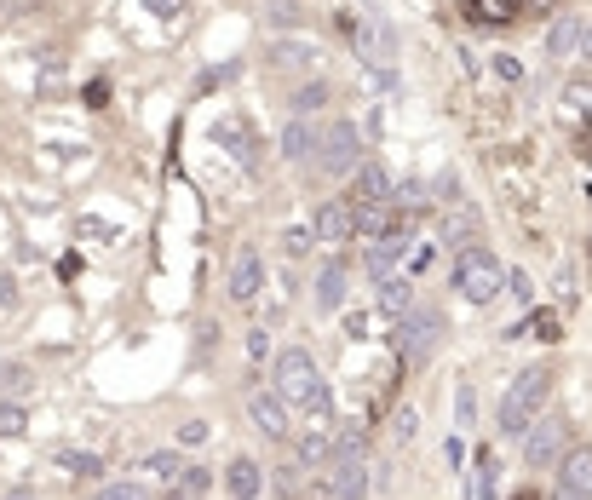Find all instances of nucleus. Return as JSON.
I'll return each mask as SVG.
<instances>
[{"mask_svg":"<svg viewBox=\"0 0 592 500\" xmlns=\"http://www.w3.org/2000/svg\"><path fill=\"white\" fill-rule=\"evenodd\" d=\"M547 391H552V380H547V368H529V374H518L512 380V391L501 397V432L506 437H524L529 426H535V414H541V403H547Z\"/></svg>","mask_w":592,"mask_h":500,"instance_id":"obj_1","label":"nucleus"},{"mask_svg":"<svg viewBox=\"0 0 592 500\" xmlns=\"http://www.w3.org/2000/svg\"><path fill=\"white\" fill-rule=\"evenodd\" d=\"M276 397H282V403H294V409L328 397V386H322V374H317V363H311V351H305V345L276 357Z\"/></svg>","mask_w":592,"mask_h":500,"instance_id":"obj_2","label":"nucleus"},{"mask_svg":"<svg viewBox=\"0 0 592 500\" xmlns=\"http://www.w3.org/2000/svg\"><path fill=\"white\" fill-rule=\"evenodd\" d=\"M501 282H506V271H501V259H495V253L466 248V253L455 259V288L472 299V305H495Z\"/></svg>","mask_w":592,"mask_h":500,"instance_id":"obj_3","label":"nucleus"},{"mask_svg":"<svg viewBox=\"0 0 592 500\" xmlns=\"http://www.w3.org/2000/svg\"><path fill=\"white\" fill-rule=\"evenodd\" d=\"M357 156H363V133H357L351 121H328V133H322V144H317V167L328 179H345V173L357 167Z\"/></svg>","mask_w":592,"mask_h":500,"instance_id":"obj_4","label":"nucleus"},{"mask_svg":"<svg viewBox=\"0 0 592 500\" xmlns=\"http://www.w3.org/2000/svg\"><path fill=\"white\" fill-rule=\"evenodd\" d=\"M437 340H443V322L432 317V311H420V305H409L403 317H397V345L409 351V357H432Z\"/></svg>","mask_w":592,"mask_h":500,"instance_id":"obj_5","label":"nucleus"},{"mask_svg":"<svg viewBox=\"0 0 592 500\" xmlns=\"http://www.w3.org/2000/svg\"><path fill=\"white\" fill-rule=\"evenodd\" d=\"M587 489H592V455H587V443H581L570 455H558V495L587 500Z\"/></svg>","mask_w":592,"mask_h":500,"instance_id":"obj_6","label":"nucleus"},{"mask_svg":"<svg viewBox=\"0 0 592 500\" xmlns=\"http://www.w3.org/2000/svg\"><path fill=\"white\" fill-rule=\"evenodd\" d=\"M259 288H265V265H259V253L253 248H242L236 253V265H230V299L248 305V299H259Z\"/></svg>","mask_w":592,"mask_h":500,"instance_id":"obj_7","label":"nucleus"},{"mask_svg":"<svg viewBox=\"0 0 592 500\" xmlns=\"http://www.w3.org/2000/svg\"><path fill=\"white\" fill-rule=\"evenodd\" d=\"M248 420H253L265 437H288V403H282L276 391H259V397H248Z\"/></svg>","mask_w":592,"mask_h":500,"instance_id":"obj_8","label":"nucleus"},{"mask_svg":"<svg viewBox=\"0 0 592 500\" xmlns=\"http://www.w3.org/2000/svg\"><path fill=\"white\" fill-rule=\"evenodd\" d=\"M529 443H524V455H529V466L541 472V466H552V460L564 455V426L558 420H547V426H529Z\"/></svg>","mask_w":592,"mask_h":500,"instance_id":"obj_9","label":"nucleus"},{"mask_svg":"<svg viewBox=\"0 0 592 500\" xmlns=\"http://www.w3.org/2000/svg\"><path fill=\"white\" fill-rule=\"evenodd\" d=\"M397 196V184H391L386 167H357V179H351V202H391Z\"/></svg>","mask_w":592,"mask_h":500,"instance_id":"obj_10","label":"nucleus"},{"mask_svg":"<svg viewBox=\"0 0 592 500\" xmlns=\"http://www.w3.org/2000/svg\"><path fill=\"white\" fill-rule=\"evenodd\" d=\"M225 489H230L236 500H253V495H259V489H265V472H259V460H248V455H236V460H230Z\"/></svg>","mask_w":592,"mask_h":500,"instance_id":"obj_11","label":"nucleus"},{"mask_svg":"<svg viewBox=\"0 0 592 500\" xmlns=\"http://www.w3.org/2000/svg\"><path fill=\"white\" fill-rule=\"evenodd\" d=\"M282 156L294 161V167L317 156V121H305V115H299V121H288V133H282Z\"/></svg>","mask_w":592,"mask_h":500,"instance_id":"obj_12","label":"nucleus"},{"mask_svg":"<svg viewBox=\"0 0 592 500\" xmlns=\"http://www.w3.org/2000/svg\"><path fill=\"white\" fill-rule=\"evenodd\" d=\"M317 236H328V242H345L351 236V207L345 202H328V207H317Z\"/></svg>","mask_w":592,"mask_h":500,"instance_id":"obj_13","label":"nucleus"},{"mask_svg":"<svg viewBox=\"0 0 592 500\" xmlns=\"http://www.w3.org/2000/svg\"><path fill=\"white\" fill-rule=\"evenodd\" d=\"M340 305H345V265L334 259V265L317 276V311H340Z\"/></svg>","mask_w":592,"mask_h":500,"instance_id":"obj_14","label":"nucleus"},{"mask_svg":"<svg viewBox=\"0 0 592 500\" xmlns=\"http://www.w3.org/2000/svg\"><path fill=\"white\" fill-rule=\"evenodd\" d=\"M328 495H368V466H363V455H351L340 466V478L328 483Z\"/></svg>","mask_w":592,"mask_h":500,"instance_id":"obj_15","label":"nucleus"},{"mask_svg":"<svg viewBox=\"0 0 592 500\" xmlns=\"http://www.w3.org/2000/svg\"><path fill=\"white\" fill-rule=\"evenodd\" d=\"M345 29H351V41L363 46L368 58H391V35L380 23H345Z\"/></svg>","mask_w":592,"mask_h":500,"instance_id":"obj_16","label":"nucleus"},{"mask_svg":"<svg viewBox=\"0 0 592 500\" xmlns=\"http://www.w3.org/2000/svg\"><path fill=\"white\" fill-rule=\"evenodd\" d=\"M414 305V288L403 282V276H380V311H391V317H403Z\"/></svg>","mask_w":592,"mask_h":500,"instance_id":"obj_17","label":"nucleus"},{"mask_svg":"<svg viewBox=\"0 0 592 500\" xmlns=\"http://www.w3.org/2000/svg\"><path fill=\"white\" fill-rule=\"evenodd\" d=\"M547 46H552V52H558V58H564V52H575V46L587 52V23L564 18V23H558V29H552V35H547Z\"/></svg>","mask_w":592,"mask_h":500,"instance_id":"obj_18","label":"nucleus"},{"mask_svg":"<svg viewBox=\"0 0 592 500\" xmlns=\"http://www.w3.org/2000/svg\"><path fill=\"white\" fill-rule=\"evenodd\" d=\"M276 64H294V69H317V46H276Z\"/></svg>","mask_w":592,"mask_h":500,"instance_id":"obj_19","label":"nucleus"},{"mask_svg":"<svg viewBox=\"0 0 592 500\" xmlns=\"http://www.w3.org/2000/svg\"><path fill=\"white\" fill-rule=\"evenodd\" d=\"M179 489H173V495H207V489H213V472H202V466H196V472H179Z\"/></svg>","mask_w":592,"mask_h":500,"instance_id":"obj_20","label":"nucleus"},{"mask_svg":"<svg viewBox=\"0 0 592 500\" xmlns=\"http://www.w3.org/2000/svg\"><path fill=\"white\" fill-rule=\"evenodd\" d=\"M144 466H150V472H156V478H167V483L179 478V455H173V449H156V455L144 460Z\"/></svg>","mask_w":592,"mask_h":500,"instance_id":"obj_21","label":"nucleus"},{"mask_svg":"<svg viewBox=\"0 0 592 500\" xmlns=\"http://www.w3.org/2000/svg\"><path fill=\"white\" fill-rule=\"evenodd\" d=\"M328 455V437H317V432H305V443H299V460L305 466H317V460Z\"/></svg>","mask_w":592,"mask_h":500,"instance_id":"obj_22","label":"nucleus"},{"mask_svg":"<svg viewBox=\"0 0 592 500\" xmlns=\"http://www.w3.org/2000/svg\"><path fill=\"white\" fill-rule=\"evenodd\" d=\"M23 426H29V414H23L18 403H6V409H0V432L12 437V432H23Z\"/></svg>","mask_w":592,"mask_h":500,"instance_id":"obj_23","label":"nucleus"},{"mask_svg":"<svg viewBox=\"0 0 592 500\" xmlns=\"http://www.w3.org/2000/svg\"><path fill=\"white\" fill-rule=\"evenodd\" d=\"M334 455H340V460L363 455V432H351V426H345V432H340V443H334Z\"/></svg>","mask_w":592,"mask_h":500,"instance_id":"obj_24","label":"nucleus"},{"mask_svg":"<svg viewBox=\"0 0 592 500\" xmlns=\"http://www.w3.org/2000/svg\"><path fill=\"white\" fill-rule=\"evenodd\" d=\"M478 18H512V0H472Z\"/></svg>","mask_w":592,"mask_h":500,"instance_id":"obj_25","label":"nucleus"},{"mask_svg":"<svg viewBox=\"0 0 592 500\" xmlns=\"http://www.w3.org/2000/svg\"><path fill=\"white\" fill-rule=\"evenodd\" d=\"M58 466H69V472H81V478H92V472H98V460H92V455H69V449L58 455Z\"/></svg>","mask_w":592,"mask_h":500,"instance_id":"obj_26","label":"nucleus"},{"mask_svg":"<svg viewBox=\"0 0 592 500\" xmlns=\"http://www.w3.org/2000/svg\"><path fill=\"white\" fill-rule=\"evenodd\" d=\"M414 432H420V414H414V409H397V443H409Z\"/></svg>","mask_w":592,"mask_h":500,"instance_id":"obj_27","label":"nucleus"},{"mask_svg":"<svg viewBox=\"0 0 592 500\" xmlns=\"http://www.w3.org/2000/svg\"><path fill=\"white\" fill-rule=\"evenodd\" d=\"M248 357H253V363H265V357H271V340H265V328H253V334H248Z\"/></svg>","mask_w":592,"mask_h":500,"instance_id":"obj_28","label":"nucleus"},{"mask_svg":"<svg viewBox=\"0 0 592 500\" xmlns=\"http://www.w3.org/2000/svg\"><path fill=\"white\" fill-rule=\"evenodd\" d=\"M489 483H495V455L478 460V489H472V495H489Z\"/></svg>","mask_w":592,"mask_h":500,"instance_id":"obj_29","label":"nucleus"},{"mask_svg":"<svg viewBox=\"0 0 592 500\" xmlns=\"http://www.w3.org/2000/svg\"><path fill=\"white\" fill-rule=\"evenodd\" d=\"M311 242H317V230L305 225V230H288V248L294 253H311Z\"/></svg>","mask_w":592,"mask_h":500,"instance_id":"obj_30","label":"nucleus"},{"mask_svg":"<svg viewBox=\"0 0 592 500\" xmlns=\"http://www.w3.org/2000/svg\"><path fill=\"white\" fill-rule=\"evenodd\" d=\"M322 98H328L322 87H311V92H294V110H299V115H305V110H317Z\"/></svg>","mask_w":592,"mask_h":500,"instance_id":"obj_31","label":"nucleus"},{"mask_svg":"<svg viewBox=\"0 0 592 500\" xmlns=\"http://www.w3.org/2000/svg\"><path fill=\"white\" fill-rule=\"evenodd\" d=\"M202 437H207V426H202V420H190V426H184V432H179V443H184V449H196Z\"/></svg>","mask_w":592,"mask_h":500,"instance_id":"obj_32","label":"nucleus"},{"mask_svg":"<svg viewBox=\"0 0 592 500\" xmlns=\"http://www.w3.org/2000/svg\"><path fill=\"white\" fill-rule=\"evenodd\" d=\"M495 75H501V81H518L524 69H518V58H506V52H501V58H495Z\"/></svg>","mask_w":592,"mask_h":500,"instance_id":"obj_33","label":"nucleus"},{"mask_svg":"<svg viewBox=\"0 0 592 500\" xmlns=\"http://www.w3.org/2000/svg\"><path fill=\"white\" fill-rule=\"evenodd\" d=\"M0 386H23V368H0Z\"/></svg>","mask_w":592,"mask_h":500,"instance_id":"obj_34","label":"nucleus"}]
</instances>
